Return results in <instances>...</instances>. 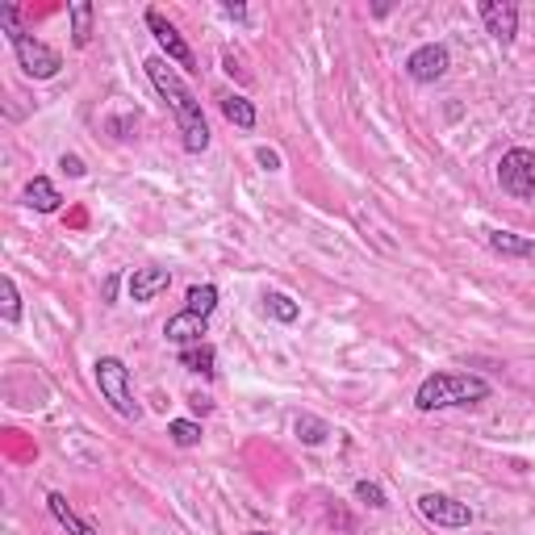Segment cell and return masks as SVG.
<instances>
[{
    "instance_id": "1",
    "label": "cell",
    "mask_w": 535,
    "mask_h": 535,
    "mask_svg": "<svg viewBox=\"0 0 535 535\" xmlns=\"http://www.w3.org/2000/svg\"><path fill=\"white\" fill-rule=\"evenodd\" d=\"M143 67H147V80L155 84V92L172 109V118L180 126V138H184V151L201 155L209 147V122H205V113H201V101L193 97V88L180 80V72H172L164 55H151Z\"/></svg>"
},
{
    "instance_id": "2",
    "label": "cell",
    "mask_w": 535,
    "mask_h": 535,
    "mask_svg": "<svg viewBox=\"0 0 535 535\" xmlns=\"http://www.w3.org/2000/svg\"><path fill=\"white\" fill-rule=\"evenodd\" d=\"M494 385L485 377H473V372H431V377L418 385L414 406L431 414V410H452V406H481L490 402Z\"/></svg>"
},
{
    "instance_id": "3",
    "label": "cell",
    "mask_w": 535,
    "mask_h": 535,
    "mask_svg": "<svg viewBox=\"0 0 535 535\" xmlns=\"http://www.w3.org/2000/svg\"><path fill=\"white\" fill-rule=\"evenodd\" d=\"M92 377H97V389H101V398L113 406V414H122V418H138V414H143V410H138V402H134L126 360L101 356L97 364H92Z\"/></svg>"
},
{
    "instance_id": "4",
    "label": "cell",
    "mask_w": 535,
    "mask_h": 535,
    "mask_svg": "<svg viewBox=\"0 0 535 535\" xmlns=\"http://www.w3.org/2000/svg\"><path fill=\"white\" fill-rule=\"evenodd\" d=\"M13 42V55H17V67L26 72L30 80H55L59 67H63V55L55 51V46H46L42 38L34 34H17L9 38Z\"/></svg>"
},
{
    "instance_id": "5",
    "label": "cell",
    "mask_w": 535,
    "mask_h": 535,
    "mask_svg": "<svg viewBox=\"0 0 535 535\" xmlns=\"http://www.w3.org/2000/svg\"><path fill=\"white\" fill-rule=\"evenodd\" d=\"M498 184H502V193L531 201L535 197V151L531 147H510L502 155V164H498Z\"/></svg>"
},
{
    "instance_id": "6",
    "label": "cell",
    "mask_w": 535,
    "mask_h": 535,
    "mask_svg": "<svg viewBox=\"0 0 535 535\" xmlns=\"http://www.w3.org/2000/svg\"><path fill=\"white\" fill-rule=\"evenodd\" d=\"M418 515H423L427 523L444 527V531H460L473 523V506L469 502H456L448 494H423L418 498Z\"/></svg>"
},
{
    "instance_id": "7",
    "label": "cell",
    "mask_w": 535,
    "mask_h": 535,
    "mask_svg": "<svg viewBox=\"0 0 535 535\" xmlns=\"http://www.w3.org/2000/svg\"><path fill=\"white\" fill-rule=\"evenodd\" d=\"M448 67H452L448 46L427 42V46H418V51H410V59H406V76H410L414 84H435V80H444V76H448Z\"/></svg>"
},
{
    "instance_id": "8",
    "label": "cell",
    "mask_w": 535,
    "mask_h": 535,
    "mask_svg": "<svg viewBox=\"0 0 535 535\" xmlns=\"http://www.w3.org/2000/svg\"><path fill=\"white\" fill-rule=\"evenodd\" d=\"M143 21H147V30L155 34V42H159V51H164L172 63H180V67H197V59H193V51H189V42L180 38V30L172 26V21L159 13V9H147L143 13Z\"/></svg>"
},
{
    "instance_id": "9",
    "label": "cell",
    "mask_w": 535,
    "mask_h": 535,
    "mask_svg": "<svg viewBox=\"0 0 535 535\" xmlns=\"http://www.w3.org/2000/svg\"><path fill=\"white\" fill-rule=\"evenodd\" d=\"M477 13L485 21V30H490L502 46L515 42V34H519V5L515 0H481Z\"/></svg>"
},
{
    "instance_id": "10",
    "label": "cell",
    "mask_w": 535,
    "mask_h": 535,
    "mask_svg": "<svg viewBox=\"0 0 535 535\" xmlns=\"http://www.w3.org/2000/svg\"><path fill=\"white\" fill-rule=\"evenodd\" d=\"M168 285H172V272L168 268H134L130 281H126L130 301H155L159 293H168Z\"/></svg>"
},
{
    "instance_id": "11",
    "label": "cell",
    "mask_w": 535,
    "mask_h": 535,
    "mask_svg": "<svg viewBox=\"0 0 535 535\" xmlns=\"http://www.w3.org/2000/svg\"><path fill=\"white\" fill-rule=\"evenodd\" d=\"M205 322H209V318H201V314H193V310H180V314H172V318L164 322V335H168V343H176V347H193V343H205Z\"/></svg>"
},
{
    "instance_id": "12",
    "label": "cell",
    "mask_w": 535,
    "mask_h": 535,
    "mask_svg": "<svg viewBox=\"0 0 535 535\" xmlns=\"http://www.w3.org/2000/svg\"><path fill=\"white\" fill-rule=\"evenodd\" d=\"M485 243L506 260H535V239H523L515 230H485Z\"/></svg>"
},
{
    "instance_id": "13",
    "label": "cell",
    "mask_w": 535,
    "mask_h": 535,
    "mask_svg": "<svg viewBox=\"0 0 535 535\" xmlns=\"http://www.w3.org/2000/svg\"><path fill=\"white\" fill-rule=\"evenodd\" d=\"M46 510H51V515L59 519V527H67V535H101L97 527H92V523H84V519L76 515V510H72V502H67L59 490H51V494H46Z\"/></svg>"
},
{
    "instance_id": "14",
    "label": "cell",
    "mask_w": 535,
    "mask_h": 535,
    "mask_svg": "<svg viewBox=\"0 0 535 535\" xmlns=\"http://www.w3.org/2000/svg\"><path fill=\"white\" fill-rule=\"evenodd\" d=\"M176 360H180V368L201 372V377H214L218 352H214V343H193V347H180V352H176Z\"/></svg>"
},
{
    "instance_id": "15",
    "label": "cell",
    "mask_w": 535,
    "mask_h": 535,
    "mask_svg": "<svg viewBox=\"0 0 535 535\" xmlns=\"http://www.w3.org/2000/svg\"><path fill=\"white\" fill-rule=\"evenodd\" d=\"M26 205L30 209H38V214H55V209L63 205V197H59V189L46 176H34L30 184H26Z\"/></svg>"
},
{
    "instance_id": "16",
    "label": "cell",
    "mask_w": 535,
    "mask_h": 535,
    "mask_svg": "<svg viewBox=\"0 0 535 535\" xmlns=\"http://www.w3.org/2000/svg\"><path fill=\"white\" fill-rule=\"evenodd\" d=\"M222 113H226V122L230 126H239V130H255V105L247 97H239V92H230V97H222Z\"/></svg>"
},
{
    "instance_id": "17",
    "label": "cell",
    "mask_w": 535,
    "mask_h": 535,
    "mask_svg": "<svg viewBox=\"0 0 535 535\" xmlns=\"http://www.w3.org/2000/svg\"><path fill=\"white\" fill-rule=\"evenodd\" d=\"M67 17H72V42L88 46L92 42V5L88 0H72V5H67Z\"/></svg>"
},
{
    "instance_id": "18",
    "label": "cell",
    "mask_w": 535,
    "mask_h": 535,
    "mask_svg": "<svg viewBox=\"0 0 535 535\" xmlns=\"http://www.w3.org/2000/svg\"><path fill=\"white\" fill-rule=\"evenodd\" d=\"M168 435H172L176 448H197L205 431H201V423H193V418H172V423H168Z\"/></svg>"
},
{
    "instance_id": "19",
    "label": "cell",
    "mask_w": 535,
    "mask_h": 535,
    "mask_svg": "<svg viewBox=\"0 0 535 535\" xmlns=\"http://www.w3.org/2000/svg\"><path fill=\"white\" fill-rule=\"evenodd\" d=\"M293 431H297V439H301V444H310V448H318L322 439L331 435V427L322 423V418H314V414H301L297 423H293Z\"/></svg>"
},
{
    "instance_id": "20",
    "label": "cell",
    "mask_w": 535,
    "mask_h": 535,
    "mask_svg": "<svg viewBox=\"0 0 535 535\" xmlns=\"http://www.w3.org/2000/svg\"><path fill=\"white\" fill-rule=\"evenodd\" d=\"M184 301H189L184 310H193V314L209 318V314H214V306H218V285H193Z\"/></svg>"
},
{
    "instance_id": "21",
    "label": "cell",
    "mask_w": 535,
    "mask_h": 535,
    "mask_svg": "<svg viewBox=\"0 0 535 535\" xmlns=\"http://www.w3.org/2000/svg\"><path fill=\"white\" fill-rule=\"evenodd\" d=\"M264 310H268L276 322H297V314H301V306H297L289 293H268V297H264Z\"/></svg>"
},
{
    "instance_id": "22",
    "label": "cell",
    "mask_w": 535,
    "mask_h": 535,
    "mask_svg": "<svg viewBox=\"0 0 535 535\" xmlns=\"http://www.w3.org/2000/svg\"><path fill=\"white\" fill-rule=\"evenodd\" d=\"M0 297H5L0 314H5L9 327H17V322H21V293H17V281H13V276H5V281H0Z\"/></svg>"
},
{
    "instance_id": "23",
    "label": "cell",
    "mask_w": 535,
    "mask_h": 535,
    "mask_svg": "<svg viewBox=\"0 0 535 535\" xmlns=\"http://www.w3.org/2000/svg\"><path fill=\"white\" fill-rule=\"evenodd\" d=\"M356 502H364L372 510H385L389 506V498H385V490H381L377 481H356Z\"/></svg>"
},
{
    "instance_id": "24",
    "label": "cell",
    "mask_w": 535,
    "mask_h": 535,
    "mask_svg": "<svg viewBox=\"0 0 535 535\" xmlns=\"http://www.w3.org/2000/svg\"><path fill=\"white\" fill-rule=\"evenodd\" d=\"M59 168H63L67 176H76V180H80V176L88 172V168H84V159H80V155H63V159H59Z\"/></svg>"
},
{
    "instance_id": "25",
    "label": "cell",
    "mask_w": 535,
    "mask_h": 535,
    "mask_svg": "<svg viewBox=\"0 0 535 535\" xmlns=\"http://www.w3.org/2000/svg\"><path fill=\"white\" fill-rule=\"evenodd\" d=\"M255 159H260V164H264L268 172H276V168H281V155H276V151H268V147H260V151H255Z\"/></svg>"
},
{
    "instance_id": "26",
    "label": "cell",
    "mask_w": 535,
    "mask_h": 535,
    "mask_svg": "<svg viewBox=\"0 0 535 535\" xmlns=\"http://www.w3.org/2000/svg\"><path fill=\"white\" fill-rule=\"evenodd\" d=\"M222 13H226L230 21H247V5H222Z\"/></svg>"
},
{
    "instance_id": "27",
    "label": "cell",
    "mask_w": 535,
    "mask_h": 535,
    "mask_svg": "<svg viewBox=\"0 0 535 535\" xmlns=\"http://www.w3.org/2000/svg\"><path fill=\"white\" fill-rule=\"evenodd\" d=\"M243 535H272V531H243Z\"/></svg>"
}]
</instances>
